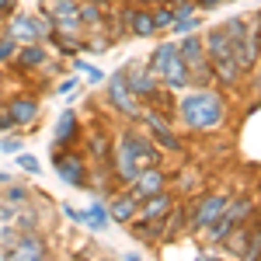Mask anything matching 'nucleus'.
Instances as JSON below:
<instances>
[{"mask_svg":"<svg viewBox=\"0 0 261 261\" xmlns=\"http://www.w3.org/2000/svg\"><path fill=\"white\" fill-rule=\"evenodd\" d=\"M87 153H91L94 161H101V164H112V140H108L101 129H94L91 140H87Z\"/></svg>","mask_w":261,"mask_h":261,"instance_id":"obj_24","label":"nucleus"},{"mask_svg":"<svg viewBox=\"0 0 261 261\" xmlns=\"http://www.w3.org/2000/svg\"><path fill=\"white\" fill-rule=\"evenodd\" d=\"M7 199L14 202V205H28V188L18 185V181H11V185H7Z\"/></svg>","mask_w":261,"mask_h":261,"instance_id":"obj_32","label":"nucleus"},{"mask_svg":"<svg viewBox=\"0 0 261 261\" xmlns=\"http://www.w3.org/2000/svg\"><path fill=\"white\" fill-rule=\"evenodd\" d=\"M81 24H84V28H101V24H105L101 4H94V0H84V4H81Z\"/></svg>","mask_w":261,"mask_h":261,"instance_id":"obj_27","label":"nucleus"},{"mask_svg":"<svg viewBox=\"0 0 261 261\" xmlns=\"http://www.w3.org/2000/svg\"><path fill=\"white\" fill-rule=\"evenodd\" d=\"M122 70H125V81H129V87H133V94H136L143 105H157V101H164L161 77L153 73L150 60H129Z\"/></svg>","mask_w":261,"mask_h":261,"instance_id":"obj_4","label":"nucleus"},{"mask_svg":"<svg viewBox=\"0 0 261 261\" xmlns=\"http://www.w3.org/2000/svg\"><path fill=\"white\" fill-rule=\"evenodd\" d=\"M241 226H244V223L237 220V216L230 213V205H226V209L220 213V220L205 230V241H209V244H226V241H230V233H237Z\"/></svg>","mask_w":261,"mask_h":261,"instance_id":"obj_22","label":"nucleus"},{"mask_svg":"<svg viewBox=\"0 0 261 261\" xmlns=\"http://www.w3.org/2000/svg\"><path fill=\"white\" fill-rule=\"evenodd\" d=\"M241 237H244V258L247 261H254V258H261V223L258 226H251V230H241Z\"/></svg>","mask_w":261,"mask_h":261,"instance_id":"obj_25","label":"nucleus"},{"mask_svg":"<svg viewBox=\"0 0 261 261\" xmlns=\"http://www.w3.org/2000/svg\"><path fill=\"white\" fill-rule=\"evenodd\" d=\"M7 115L14 119V129H32L39 122V112H42V101L32 98V94H14L11 101H4Z\"/></svg>","mask_w":261,"mask_h":261,"instance_id":"obj_12","label":"nucleus"},{"mask_svg":"<svg viewBox=\"0 0 261 261\" xmlns=\"http://www.w3.org/2000/svg\"><path fill=\"white\" fill-rule=\"evenodd\" d=\"M77 136V112H63L56 119V129H53V143L56 146H70Z\"/></svg>","mask_w":261,"mask_h":261,"instance_id":"obj_23","label":"nucleus"},{"mask_svg":"<svg viewBox=\"0 0 261 261\" xmlns=\"http://www.w3.org/2000/svg\"><path fill=\"white\" fill-rule=\"evenodd\" d=\"M108 101L119 108L125 119H143V101L133 94V87H129V81H125V70H119V73H112L108 77Z\"/></svg>","mask_w":261,"mask_h":261,"instance_id":"obj_7","label":"nucleus"},{"mask_svg":"<svg viewBox=\"0 0 261 261\" xmlns=\"http://www.w3.org/2000/svg\"><path fill=\"white\" fill-rule=\"evenodd\" d=\"M178 49H181V60L188 66V73H192V87H209V84L216 81L213 77V63H209V49H205L202 35H195V32L181 35Z\"/></svg>","mask_w":261,"mask_h":261,"instance_id":"obj_3","label":"nucleus"},{"mask_svg":"<svg viewBox=\"0 0 261 261\" xmlns=\"http://www.w3.org/2000/svg\"><path fill=\"white\" fill-rule=\"evenodd\" d=\"M174 202L178 199L164 188V192H157V195H150V199L140 202V213H136V216H140V220H164V216L174 209Z\"/></svg>","mask_w":261,"mask_h":261,"instance_id":"obj_20","label":"nucleus"},{"mask_svg":"<svg viewBox=\"0 0 261 261\" xmlns=\"http://www.w3.org/2000/svg\"><path fill=\"white\" fill-rule=\"evenodd\" d=\"M112 178L119 181L122 188H129L133 181L140 178V164H136V157H133V146H129L125 129L112 140Z\"/></svg>","mask_w":261,"mask_h":261,"instance_id":"obj_6","label":"nucleus"},{"mask_svg":"<svg viewBox=\"0 0 261 261\" xmlns=\"http://www.w3.org/2000/svg\"><path fill=\"white\" fill-rule=\"evenodd\" d=\"M258 35H261V11H258Z\"/></svg>","mask_w":261,"mask_h":261,"instance_id":"obj_40","label":"nucleus"},{"mask_svg":"<svg viewBox=\"0 0 261 261\" xmlns=\"http://www.w3.org/2000/svg\"><path fill=\"white\" fill-rule=\"evenodd\" d=\"M213 63V77H216V84L220 87H237L244 77V66L237 56H220V60H209Z\"/></svg>","mask_w":261,"mask_h":261,"instance_id":"obj_19","label":"nucleus"},{"mask_svg":"<svg viewBox=\"0 0 261 261\" xmlns=\"http://www.w3.org/2000/svg\"><path fill=\"white\" fill-rule=\"evenodd\" d=\"M21 146H24V143H21V136H11V133H4V136H0V153H7V157H11V153L18 157Z\"/></svg>","mask_w":261,"mask_h":261,"instance_id":"obj_31","label":"nucleus"},{"mask_svg":"<svg viewBox=\"0 0 261 261\" xmlns=\"http://www.w3.org/2000/svg\"><path fill=\"white\" fill-rule=\"evenodd\" d=\"M49 18L56 24V32H84L81 24V0H56L53 7H49Z\"/></svg>","mask_w":261,"mask_h":261,"instance_id":"obj_15","label":"nucleus"},{"mask_svg":"<svg viewBox=\"0 0 261 261\" xmlns=\"http://www.w3.org/2000/svg\"><path fill=\"white\" fill-rule=\"evenodd\" d=\"M202 28V18H195V11H178V18L171 24V35H188V32H199Z\"/></svg>","mask_w":261,"mask_h":261,"instance_id":"obj_26","label":"nucleus"},{"mask_svg":"<svg viewBox=\"0 0 261 261\" xmlns=\"http://www.w3.org/2000/svg\"><path fill=\"white\" fill-rule=\"evenodd\" d=\"M129 188L140 195V202L150 199V195H157V192H164V188H167V171H161V164H157V167H143L140 178L133 181Z\"/></svg>","mask_w":261,"mask_h":261,"instance_id":"obj_17","label":"nucleus"},{"mask_svg":"<svg viewBox=\"0 0 261 261\" xmlns=\"http://www.w3.org/2000/svg\"><path fill=\"white\" fill-rule=\"evenodd\" d=\"M94 4H101V7H108V0H94Z\"/></svg>","mask_w":261,"mask_h":261,"instance_id":"obj_41","label":"nucleus"},{"mask_svg":"<svg viewBox=\"0 0 261 261\" xmlns=\"http://www.w3.org/2000/svg\"><path fill=\"white\" fill-rule=\"evenodd\" d=\"M14 181V174H7V171H0V185H11Z\"/></svg>","mask_w":261,"mask_h":261,"instance_id":"obj_39","label":"nucleus"},{"mask_svg":"<svg viewBox=\"0 0 261 261\" xmlns=\"http://www.w3.org/2000/svg\"><path fill=\"white\" fill-rule=\"evenodd\" d=\"M237 60H241L244 73H251L261 60V35H258V14L254 18H247V24L241 28V35H237Z\"/></svg>","mask_w":261,"mask_h":261,"instance_id":"obj_10","label":"nucleus"},{"mask_svg":"<svg viewBox=\"0 0 261 261\" xmlns=\"http://www.w3.org/2000/svg\"><path fill=\"white\" fill-rule=\"evenodd\" d=\"M53 32H56V24H53V18H49V11H39V14H14V18H7V35L18 39L21 45H24V42H45Z\"/></svg>","mask_w":261,"mask_h":261,"instance_id":"obj_5","label":"nucleus"},{"mask_svg":"<svg viewBox=\"0 0 261 261\" xmlns=\"http://www.w3.org/2000/svg\"><path fill=\"white\" fill-rule=\"evenodd\" d=\"M45 63H49V53L42 49V42H24V45H18V56L11 66L21 73H39V70H45Z\"/></svg>","mask_w":261,"mask_h":261,"instance_id":"obj_16","label":"nucleus"},{"mask_svg":"<svg viewBox=\"0 0 261 261\" xmlns=\"http://www.w3.org/2000/svg\"><path fill=\"white\" fill-rule=\"evenodd\" d=\"M174 18H178V7H167V4L153 7V21H157V32H161V28H171V24H174Z\"/></svg>","mask_w":261,"mask_h":261,"instance_id":"obj_29","label":"nucleus"},{"mask_svg":"<svg viewBox=\"0 0 261 261\" xmlns=\"http://www.w3.org/2000/svg\"><path fill=\"white\" fill-rule=\"evenodd\" d=\"M150 66H153V73L161 77V84L167 91H188L192 87V73H188V66L181 60L178 42H161L153 49V56H150Z\"/></svg>","mask_w":261,"mask_h":261,"instance_id":"obj_2","label":"nucleus"},{"mask_svg":"<svg viewBox=\"0 0 261 261\" xmlns=\"http://www.w3.org/2000/svg\"><path fill=\"white\" fill-rule=\"evenodd\" d=\"M77 91V77H66V81H60V87H56V94H63V98H70Z\"/></svg>","mask_w":261,"mask_h":261,"instance_id":"obj_35","label":"nucleus"},{"mask_svg":"<svg viewBox=\"0 0 261 261\" xmlns=\"http://www.w3.org/2000/svg\"><path fill=\"white\" fill-rule=\"evenodd\" d=\"M53 164H56V174H60L63 185H73V188H91V181H87V164H84L81 153L56 146V153H53Z\"/></svg>","mask_w":261,"mask_h":261,"instance_id":"obj_8","label":"nucleus"},{"mask_svg":"<svg viewBox=\"0 0 261 261\" xmlns=\"http://www.w3.org/2000/svg\"><path fill=\"white\" fill-rule=\"evenodd\" d=\"M0 133H14V119L7 115V108L0 105Z\"/></svg>","mask_w":261,"mask_h":261,"instance_id":"obj_36","label":"nucleus"},{"mask_svg":"<svg viewBox=\"0 0 261 261\" xmlns=\"http://www.w3.org/2000/svg\"><path fill=\"white\" fill-rule=\"evenodd\" d=\"M4 258H14V261H39V258H49V247L42 241L35 230H24L18 241L7 247V254Z\"/></svg>","mask_w":261,"mask_h":261,"instance_id":"obj_14","label":"nucleus"},{"mask_svg":"<svg viewBox=\"0 0 261 261\" xmlns=\"http://www.w3.org/2000/svg\"><path fill=\"white\" fill-rule=\"evenodd\" d=\"M171 4H185V0H171Z\"/></svg>","mask_w":261,"mask_h":261,"instance_id":"obj_42","label":"nucleus"},{"mask_svg":"<svg viewBox=\"0 0 261 261\" xmlns=\"http://www.w3.org/2000/svg\"><path fill=\"white\" fill-rule=\"evenodd\" d=\"M178 119L192 133H216L226 125V101L220 91L192 87V94H185L178 101Z\"/></svg>","mask_w":261,"mask_h":261,"instance_id":"obj_1","label":"nucleus"},{"mask_svg":"<svg viewBox=\"0 0 261 261\" xmlns=\"http://www.w3.org/2000/svg\"><path fill=\"white\" fill-rule=\"evenodd\" d=\"M18 167H21V171H28V174H39V171H42L39 157H32V153H18Z\"/></svg>","mask_w":261,"mask_h":261,"instance_id":"obj_33","label":"nucleus"},{"mask_svg":"<svg viewBox=\"0 0 261 261\" xmlns=\"http://www.w3.org/2000/svg\"><path fill=\"white\" fill-rule=\"evenodd\" d=\"M108 220H112V216H108V205H105V202H91V209H87V226H91V230H105V226H108Z\"/></svg>","mask_w":261,"mask_h":261,"instance_id":"obj_28","label":"nucleus"},{"mask_svg":"<svg viewBox=\"0 0 261 261\" xmlns=\"http://www.w3.org/2000/svg\"><path fill=\"white\" fill-rule=\"evenodd\" d=\"M125 136H129V146H133V157H136V164H140V171L143 167H157V164H161V146L153 143L150 133H140V129L125 125Z\"/></svg>","mask_w":261,"mask_h":261,"instance_id":"obj_13","label":"nucleus"},{"mask_svg":"<svg viewBox=\"0 0 261 261\" xmlns=\"http://www.w3.org/2000/svg\"><path fill=\"white\" fill-rule=\"evenodd\" d=\"M230 205L226 195H199L192 202V220H188V230H209L213 223L220 220V213Z\"/></svg>","mask_w":261,"mask_h":261,"instance_id":"obj_11","label":"nucleus"},{"mask_svg":"<svg viewBox=\"0 0 261 261\" xmlns=\"http://www.w3.org/2000/svg\"><path fill=\"white\" fill-rule=\"evenodd\" d=\"M140 122L146 125V133L153 136V143H157L161 150H167V153H181V136L174 133V125H171L167 115H161L157 108H150V112H143Z\"/></svg>","mask_w":261,"mask_h":261,"instance_id":"obj_9","label":"nucleus"},{"mask_svg":"<svg viewBox=\"0 0 261 261\" xmlns=\"http://www.w3.org/2000/svg\"><path fill=\"white\" fill-rule=\"evenodd\" d=\"M136 213H140V195H136L133 188H125V192H119V195H112V202H108V216H112L115 223H129Z\"/></svg>","mask_w":261,"mask_h":261,"instance_id":"obj_18","label":"nucleus"},{"mask_svg":"<svg viewBox=\"0 0 261 261\" xmlns=\"http://www.w3.org/2000/svg\"><path fill=\"white\" fill-rule=\"evenodd\" d=\"M195 4H199V7H205V11H209V7H220V4H226V0H195Z\"/></svg>","mask_w":261,"mask_h":261,"instance_id":"obj_38","label":"nucleus"},{"mask_svg":"<svg viewBox=\"0 0 261 261\" xmlns=\"http://www.w3.org/2000/svg\"><path fill=\"white\" fill-rule=\"evenodd\" d=\"M122 18L129 21V32H133L136 39H153V35H157V21H153V11H146V7H129Z\"/></svg>","mask_w":261,"mask_h":261,"instance_id":"obj_21","label":"nucleus"},{"mask_svg":"<svg viewBox=\"0 0 261 261\" xmlns=\"http://www.w3.org/2000/svg\"><path fill=\"white\" fill-rule=\"evenodd\" d=\"M18 45H21V42H18V39H11L7 32L0 35V66H4L7 60H14V56H18Z\"/></svg>","mask_w":261,"mask_h":261,"instance_id":"obj_30","label":"nucleus"},{"mask_svg":"<svg viewBox=\"0 0 261 261\" xmlns=\"http://www.w3.org/2000/svg\"><path fill=\"white\" fill-rule=\"evenodd\" d=\"M14 7H18V0H0V18H11Z\"/></svg>","mask_w":261,"mask_h":261,"instance_id":"obj_37","label":"nucleus"},{"mask_svg":"<svg viewBox=\"0 0 261 261\" xmlns=\"http://www.w3.org/2000/svg\"><path fill=\"white\" fill-rule=\"evenodd\" d=\"M73 63H77V70H84V73H87V81H91V84H101V81H105V73H101L98 66H91V63L77 60V56H73Z\"/></svg>","mask_w":261,"mask_h":261,"instance_id":"obj_34","label":"nucleus"}]
</instances>
